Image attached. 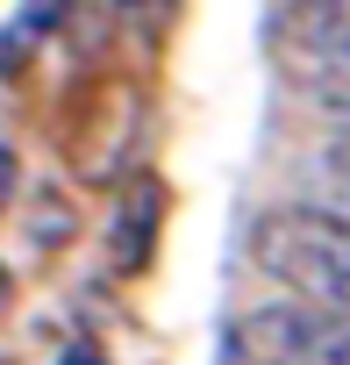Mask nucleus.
Wrapping results in <instances>:
<instances>
[{
	"instance_id": "obj_3",
	"label": "nucleus",
	"mask_w": 350,
	"mask_h": 365,
	"mask_svg": "<svg viewBox=\"0 0 350 365\" xmlns=\"http://www.w3.org/2000/svg\"><path fill=\"white\" fill-rule=\"evenodd\" d=\"M157 230H164V187H157V179H136L129 201L115 208V230H107L115 272H143L150 251H157Z\"/></svg>"
},
{
	"instance_id": "obj_4",
	"label": "nucleus",
	"mask_w": 350,
	"mask_h": 365,
	"mask_svg": "<svg viewBox=\"0 0 350 365\" xmlns=\"http://www.w3.org/2000/svg\"><path fill=\"white\" fill-rule=\"evenodd\" d=\"M300 201L322 208V215H336V222H350V136L322 143V150L300 165Z\"/></svg>"
},
{
	"instance_id": "obj_8",
	"label": "nucleus",
	"mask_w": 350,
	"mask_h": 365,
	"mask_svg": "<svg viewBox=\"0 0 350 365\" xmlns=\"http://www.w3.org/2000/svg\"><path fill=\"white\" fill-rule=\"evenodd\" d=\"M65 365H100V358H93V351H72V358H65Z\"/></svg>"
},
{
	"instance_id": "obj_5",
	"label": "nucleus",
	"mask_w": 350,
	"mask_h": 365,
	"mask_svg": "<svg viewBox=\"0 0 350 365\" xmlns=\"http://www.w3.org/2000/svg\"><path fill=\"white\" fill-rule=\"evenodd\" d=\"M307 108H314L336 136H350V79H314V86H307Z\"/></svg>"
},
{
	"instance_id": "obj_7",
	"label": "nucleus",
	"mask_w": 350,
	"mask_h": 365,
	"mask_svg": "<svg viewBox=\"0 0 350 365\" xmlns=\"http://www.w3.org/2000/svg\"><path fill=\"white\" fill-rule=\"evenodd\" d=\"M8 301H15V279H8V265H0V315H8Z\"/></svg>"
},
{
	"instance_id": "obj_1",
	"label": "nucleus",
	"mask_w": 350,
	"mask_h": 365,
	"mask_svg": "<svg viewBox=\"0 0 350 365\" xmlns=\"http://www.w3.org/2000/svg\"><path fill=\"white\" fill-rule=\"evenodd\" d=\"M250 265L265 279H279L293 301L350 315V222H336V215H322L307 201L272 208L250 230Z\"/></svg>"
},
{
	"instance_id": "obj_6",
	"label": "nucleus",
	"mask_w": 350,
	"mask_h": 365,
	"mask_svg": "<svg viewBox=\"0 0 350 365\" xmlns=\"http://www.w3.org/2000/svg\"><path fill=\"white\" fill-rule=\"evenodd\" d=\"M15 179H22V165H15V150L0 143V208H8V194H15Z\"/></svg>"
},
{
	"instance_id": "obj_9",
	"label": "nucleus",
	"mask_w": 350,
	"mask_h": 365,
	"mask_svg": "<svg viewBox=\"0 0 350 365\" xmlns=\"http://www.w3.org/2000/svg\"><path fill=\"white\" fill-rule=\"evenodd\" d=\"M336 8H343V15H350V0H336Z\"/></svg>"
},
{
	"instance_id": "obj_2",
	"label": "nucleus",
	"mask_w": 350,
	"mask_h": 365,
	"mask_svg": "<svg viewBox=\"0 0 350 365\" xmlns=\"http://www.w3.org/2000/svg\"><path fill=\"white\" fill-rule=\"evenodd\" d=\"M229 365H350V315L314 301H265L243 308L222 336Z\"/></svg>"
}]
</instances>
